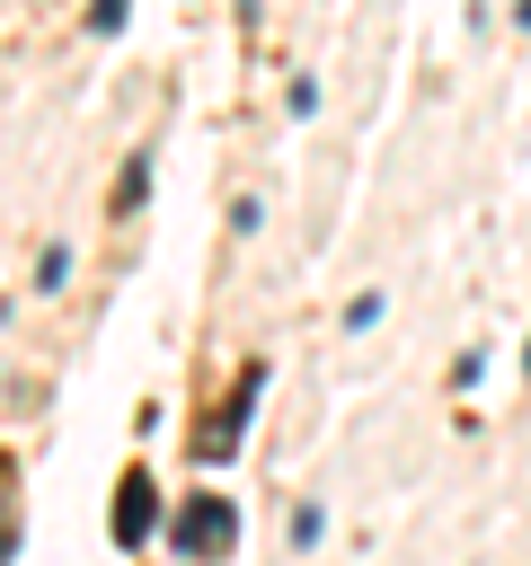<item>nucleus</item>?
Wrapping results in <instances>:
<instances>
[{
    "instance_id": "obj_1",
    "label": "nucleus",
    "mask_w": 531,
    "mask_h": 566,
    "mask_svg": "<svg viewBox=\"0 0 531 566\" xmlns=\"http://www.w3.org/2000/svg\"><path fill=\"white\" fill-rule=\"evenodd\" d=\"M168 539H177V557H221L239 539V504L230 495H186L177 522H168Z\"/></svg>"
},
{
    "instance_id": "obj_12",
    "label": "nucleus",
    "mask_w": 531,
    "mask_h": 566,
    "mask_svg": "<svg viewBox=\"0 0 531 566\" xmlns=\"http://www.w3.org/2000/svg\"><path fill=\"white\" fill-rule=\"evenodd\" d=\"M513 27H522V35H531V0H513Z\"/></svg>"
},
{
    "instance_id": "obj_2",
    "label": "nucleus",
    "mask_w": 531,
    "mask_h": 566,
    "mask_svg": "<svg viewBox=\"0 0 531 566\" xmlns=\"http://www.w3.org/2000/svg\"><path fill=\"white\" fill-rule=\"evenodd\" d=\"M150 522H159V486L142 469H124V486H115V548H142Z\"/></svg>"
},
{
    "instance_id": "obj_4",
    "label": "nucleus",
    "mask_w": 531,
    "mask_h": 566,
    "mask_svg": "<svg viewBox=\"0 0 531 566\" xmlns=\"http://www.w3.org/2000/svg\"><path fill=\"white\" fill-rule=\"evenodd\" d=\"M142 203H150V142H142V150L124 159V177H115V212H142Z\"/></svg>"
},
{
    "instance_id": "obj_8",
    "label": "nucleus",
    "mask_w": 531,
    "mask_h": 566,
    "mask_svg": "<svg viewBox=\"0 0 531 566\" xmlns=\"http://www.w3.org/2000/svg\"><path fill=\"white\" fill-rule=\"evenodd\" d=\"M230 230H239V239H257V230H266V203H257V195H239V203H230Z\"/></svg>"
},
{
    "instance_id": "obj_3",
    "label": "nucleus",
    "mask_w": 531,
    "mask_h": 566,
    "mask_svg": "<svg viewBox=\"0 0 531 566\" xmlns=\"http://www.w3.org/2000/svg\"><path fill=\"white\" fill-rule=\"evenodd\" d=\"M257 389H266V363H248L239 371V389H230V407L212 416V433H204V460H230L239 451V424H248V407H257Z\"/></svg>"
},
{
    "instance_id": "obj_5",
    "label": "nucleus",
    "mask_w": 531,
    "mask_h": 566,
    "mask_svg": "<svg viewBox=\"0 0 531 566\" xmlns=\"http://www.w3.org/2000/svg\"><path fill=\"white\" fill-rule=\"evenodd\" d=\"M319 531H327V513H319V504H292V522H283L292 557H310V548H319Z\"/></svg>"
},
{
    "instance_id": "obj_7",
    "label": "nucleus",
    "mask_w": 531,
    "mask_h": 566,
    "mask_svg": "<svg viewBox=\"0 0 531 566\" xmlns=\"http://www.w3.org/2000/svg\"><path fill=\"white\" fill-rule=\"evenodd\" d=\"M124 18H133V0H88V35H124Z\"/></svg>"
},
{
    "instance_id": "obj_10",
    "label": "nucleus",
    "mask_w": 531,
    "mask_h": 566,
    "mask_svg": "<svg viewBox=\"0 0 531 566\" xmlns=\"http://www.w3.org/2000/svg\"><path fill=\"white\" fill-rule=\"evenodd\" d=\"M372 318H381V292H354V301H345V327H354V336H363V327H372Z\"/></svg>"
},
{
    "instance_id": "obj_11",
    "label": "nucleus",
    "mask_w": 531,
    "mask_h": 566,
    "mask_svg": "<svg viewBox=\"0 0 531 566\" xmlns=\"http://www.w3.org/2000/svg\"><path fill=\"white\" fill-rule=\"evenodd\" d=\"M9 548H18V531H9V469H0V566H9Z\"/></svg>"
},
{
    "instance_id": "obj_9",
    "label": "nucleus",
    "mask_w": 531,
    "mask_h": 566,
    "mask_svg": "<svg viewBox=\"0 0 531 566\" xmlns=\"http://www.w3.org/2000/svg\"><path fill=\"white\" fill-rule=\"evenodd\" d=\"M283 115H319V80H292L283 88Z\"/></svg>"
},
{
    "instance_id": "obj_6",
    "label": "nucleus",
    "mask_w": 531,
    "mask_h": 566,
    "mask_svg": "<svg viewBox=\"0 0 531 566\" xmlns=\"http://www.w3.org/2000/svg\"><path fill=\"white\" fill-rule=\"evenodd\" d=\"M62 274H71V248L44 239V256H35V292H62Z\"/></svg>"
},
{
    "instance_id": "obj_13",
    "label": "nucleus",
    "mask_w": 531,
    "mask_h": 566,
    "mask_svg": "<svg viewBox=\"0 0 531 566\" xmlns=\"http://www.w3.org/2000/svg\"><path fill=\"white\" fill-rule=\"evenodd\" d=\"M522 371H531V336H522Z\"/></svg>"
}]
</instances>
